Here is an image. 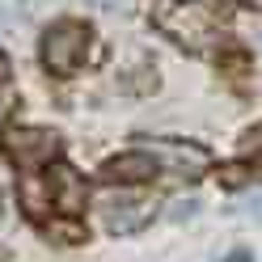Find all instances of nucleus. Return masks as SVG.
Wrapping results in <instances>:
<instances>
[{
	"instance_id": "nucleus-1",
	"label": "nucleus",
	"mask_w": 262,
	"mask_h": 262,
	"mask_svg": "<svg viewBox=\"0 0 262 262\" xmlns=\"http://www.w3.org/2000/svg\"><path fill=\"white\" fill-rule=\"evenodd\" d=\"M152 26L165 38H173L178 47H186V51H207L211 34H216L211 13L203 5H194V0H161L152 9Z\"/></svg>"
},
{
	"instance_id": "nucleus-2",
	"label": "nucleus",
	"mask_w": 262,
	"mask_h": 262,
	"mask_svg": "<svg viewBox=\"0 0 262 262\" xmlns=\"http://www.w3.org/2000/svg\"><path fill=\"white\" fill-rule=\"evenodd\" d=\"M89 26L85 21H55L42 34V68L55 76H72L89 51Z\"/></svg>"
},
{
	"instance_id": "nucleus-3",
	"label": "nucleus",
	"mask_w": 262,
	"mask_h": 262,
	"mask_svg": "<svg viewBox=\"0 0 262 262\" xmlns=\"http://www.w3.org/2000/svg\"><path fill=\"white\" fill-rule=\"evenodd\" d=\"M59 136L55 131H42V127H9L5 131V152L17 169H42L59 157Z\"/></svg>"
},
{
	"instance_id": "nucleus-4",
	"label": "nucleus",
	"mask_w": 262,
	"mask_h": 262,
	"mask_svg": "<svg viewBox=\"0 0 262 262\" xmlns=\"http://www.w3.org/2000/svg\"><path fill=\"white\" fill-rule=\"evenodd\" d=\"M144 152H152V161L161 165V173H173V178H203L211 169V152L194 140H152Z\"/></svg>"
},
{
	"instance_id": "nucleus-5",
	"label": "nucleus",
	"mask_w": 262,
	"mask_h": 262,
	"mask_svg": "<svg viewBox=\"0 0 262 262\" xmlns=\"http://www.w3.org/2000/svg\"><path fill=\"white\" fill-rule=\"evenodd\" d=\"M157 216V203L148 194H131V190H119V194H106L102 199V220L110 233H140L144 224Z\"/></svg>"
},
{
	"instance_id": "nucleus-6",
	"label": "nucleus",
	"mask_w": 262,
	"mask_h": 262,
	"mask_svg": "<svg viewBox=\"0 0 262 262\" xmlns=\"http://www.w3.org/2000/svg\"><path fill=\"white\" fill-rule=\"evenodd\" d=\"M42 182H47V194H51V207H59L63 216H76V211L85 207L89 186H85V178H80L76 169L55 165V161H51V173H47Z\"/></svg>"
},
{
	"instance_id": "nucleus-7",
	"label": "nucleus",
	"mask_w": 262,
	"mask_h": 262,
	"mask_svg": "<svg viewBox=\"0 0 262 262\" xmlns=\"http://www.w3.org/2000/svg\"><path fill=\"white\" fill-rule=\"evenodd\" d=\"M157 173H161V165L152 161V152H144V148L119 152V157H110L102 165L106 182H148V178H157Z\"/></svg>"
},
{
	"instance_id": "nucleus-8",
	"label": "nucleus",
	"mask_w": 262,
	"mask_h": 262,
	"mask_svg": "<svg viewBox=\"0 0 262 262\" xmlns=\"http://www.w3.org/2000/svg\"><path fill=\"white\" fill-rule=\"evenodd\" d=\"M17 194H21L26 216H34V220H42V216H47V207H51V194H47V182H42V178H34V173H21Z\"/></svg>"
},
{
	"instance_id": "nucleus-9",
	"label": "nucleus",
	"mask_w": 262,
	"mask_h": 262,
	"mask_svg": "<svg viewBox=\"0 0 262 262\" xmlns=\"http://www.w3.org/2000/svg\"><path fill=\"white\" fill-rule=\"evenodd\" d=\"M254 178V169L250 165H241V161H233V165H224L220 169V186H228V190H237V186H245Z\"/></svg>"
},
{
	"instance_id": "nucleus-10",
	"label": "nucleus",
	"mask_w": 262,
	"mask_h": 262,
	"mask_svg": "<svg viewBox=\"0 0 262 262\" xmlns=\"http://www.w3.org/2000/svg\"><path fill=\"white\" fill-rule=\"evenodd\" d=\"M47 237H59L63 245H76V241H85V228H80L76 220L72 224H47Z\"/></svg>"
},
{
	"instance_id": "nucleus-11",
	"label": "nucleus",
	"mask_w": 262,
	"mask_h": 262,
	"mask_svg": "<svg viewBox=\"0 0 262 262\" xmlns=\"http://www.w3.org/2000/svg\"><path fill=\"white\" fill-rule=\"evenodd\" d=\"M93 9H102V13H131V5L136 0H89Z\"/></svg>"
},
{
	"instance_id": "nucleus-12",
	"label": "nucleus",
	"mask_w": 262,
	"mask_h": 262,
	"mask_svg": "<svg viewBox=\"0 0 262 262\" xmlns=\"http://www.w3.org/2000/svg\"><path fill=\"white\" fill-rule=\"evenodd\" d=\"M241 144H245V152H254V157H262V123L245 131V140H241Z\"/></svg>"
},
{
	"instance_id": "nucleus-13",
	"label": "nucleus",
	"mask_w": 262,
	"mask_h": 262,
	"mask_svg": "<svg viewBox=\"0 0 262 262\" xmlns=\"http://www.w3.org/2000/svg\"><path fill=\"white\" fill-rule=\"evenodd\" d=\"M194 207H199L194 199H173V207H169V216H173V220H186V216H194Z\"/></svg>"
},
{
	"instance_id": "nucleus-14",
	"label": "nucleus",
	"mask_w": 262,
	"mask_h": 262,
	"mask_svg": "<svg viewBox=\"0 0 262 262\" xmlns=\"http://www.w3.org/2000/svg\"><path fill=\"white\" fill-rule=\"evenodd\" d=\"M55 5H63V0H21V9L30 13V17H38V13H47V9H55Z\"/></svg>"
},
{
	"instance_id": "nucleus-15",
	"label": "nucleus",
	"mask_w": 262,
	"mask_h": 262,
	"mask_svg": "<svg viewBox=\"0 0 262 262\" xmlns=\"http://www.w3.org/2000/svg\"><path fill=\"white\" fill-rule=\"evenodd\" d=\"M5 26H9V9L0 5V30H5Z\"/></svg>"
},
{
	"instance_id": "nucleus-16",
	"label": "nucleus",
	"mask_w": 262,
	"mask_h": 262,
	"mask_svg": "<svg viewBox=\"0 0 262 262\" xmlns=\"http://www.w3.org/2000/svg\"><path fill=\"white\" fill-rule=\"evenodd\" d=\"M241 5H245V9H262V0H241Z\"/></svg>"
},
{
	"instance_id": "nucleus-17",
	"label": "nucleus",
	"mask_w": 262,
	"mask_h": 262,
	"mask_svg": "<svg viewBox=\"0 0 262 262\" xmlns=\"http://www.w3.org/2000/svg\"><path fill=\"white\" fill-rule=\"evenodd\" d=\"M0 76H5V55H0Z\"/></svg>"
}]
</instances>
